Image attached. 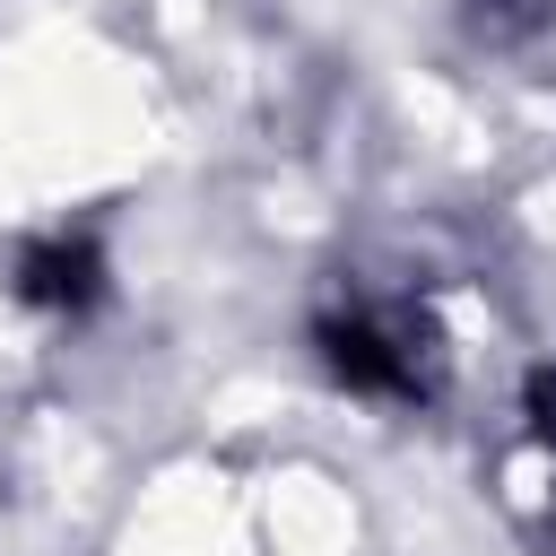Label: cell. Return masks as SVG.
Instances as JSON below:
<instances>
[{"label":"cell","mask_w":556,"mask_h":556,"mask_svg":"<svg viewBox=\"0 0 556 556\" xmlns=\"http://www.w3.org/2000/svg\"><path fill=\"white\" fill-rule=\"evenodd\" d=\"M530 426H539V434H556V374H547V365L530 374Z\"/></svg>","instance_id":"3"},{"label":"cell","mask_w":556,"mask_h":556,"mask_svg":"<svg viewBox=\"0 0 556 556\" xmlns=\"http://www.w3.org/2000/svg\"><path fill=\"white\" fill-rule=\"evenodd\" d=\"M321 365L348 391H408V365H400V348L374 321H321Z\"/></svg>","instance_id":"2"},{"label":"cell","mask_w":556,"mask_h":556,"mask_svg":"<svg viewBox=\"0 0 556 556\" xmlns=\"http://www.w3.org/2000/svg\"><path fill=\"white\" fill-rule=\"evenodd\" d=\"M17 295L43 304V313H87L104 295V252L87 235H52V243H35L17 261Z\"/></svg>","instance_id":"1"}]
</instances>
